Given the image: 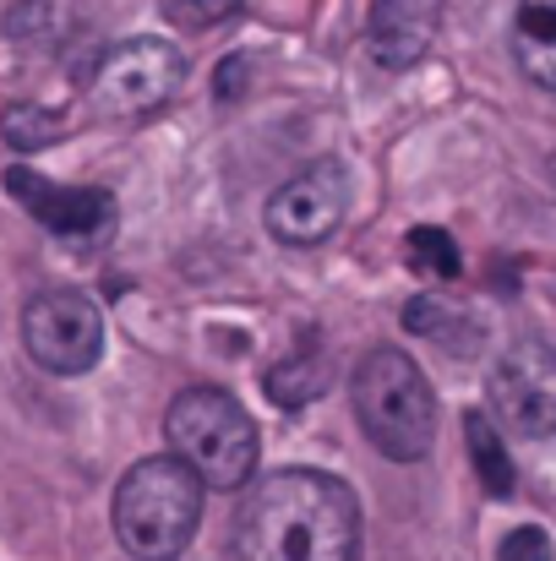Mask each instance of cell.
<instances>
[{
    "label": "cell",
    "mask_w": 556,
    "mask_h": 561,
    "mask_svg": "<svg viewBox=\"0 0 556 561\" xmlns=\"http://www.w3.org/2000/svg\"><path fill=\"white\" fill-rule=\"evenodd\" d=\"M552 535L541 529V524H524V529H513L508 540H502V551L497 561H552Z\"/></svg>",
    "instance_id": "18"
},
{
    "label": "cell",
    "mask_w": 556,
    "mask_h": 561,
    "mask_svg": "<svg viewBox=\"0 0 556 561\" xmlns=\"http://www.w3.org/2000/svg\"><path fill=\"white\" fill-rule=\"evenodd\" d=\"M513 55L530 82L556 93V0H519L513 16Z\"/></svg>",
    "instance_id": "11"
},
{
    "label": "cell",
    "mask_w": 556,
    "mask_h": 561,
    "mask_svg": "<svg viewBox=\"0 0 556 561\" xmlns=\"http://www.w3.org/2000/svg\"><path fill=\"white\" fill-rule=\"evenodd\" d=\"M159 11L185 27V33H202V27H213V22H224V16H235L240 11V0H159Z\"/></svg>",
    "instance_id": "17"
},
{
    "label": "cell",
    "mask_w": 556,
    "mask_h": 561,
    "mask_svg": "<svg viewBox=\"0 0 556 561\" xmlns=\"http://www.w3.org/2000/svg\"><path fill=\"white\" fill-rule=\"evenodd\" d=\"M355 491L322 469H279L257 480L229 529V561H355Z\"/></svg>",
    "instance_id": "1"
},
{
    "label": "cell",
    "mask_w": 556,
    "mask_h": 561,
    "mask_svg": "<svg viewBox=\"0 0 556 561\" xmlns=\"http://www.w3.org/2000/svg\"><path fill=\"white\" fill-rule=\"evenodd\" d=\"M185 82V55L170 38H126L93 71V110L99 115H148L170 104Z\"/></svg>",
    "instance_id": "6"
},
{
    "label": "cell",
    "mask_w": 556,
    "mask_h": 561,
    "mask_svg": "<svg viewBox=\"0 0 556 561\" xmlns=\"http://www.w3.org/2000/svg\"><path fill=\"white\" fill-rule=\"evenodd\" d=\"M240 77H246V55H229L224 71H218V82H213L218 99H235V93H240Z\"/></svg>",
    "instance_id": "19"
},
{
    "label": "cell",
    "mask_w": 556,
    "mask_h": 561,
    "mask_svg": "<svg viewBox=\"0 0 556 561\" xmlns=\"http://www.w3.org/2000/svg\"><path fill=\"white\" fill-rule=\"evenodd\" d=\"M436 27H442V0H376L366 22L371 60L387 71H409L425 60Z\"/></svg>",
    "instance_id": "10"
},
{
    "label": "cell",
    "mask_w": 556,
    "mask_h": 561,
    "mask_svg": "<svg viewBox=\"0 0 556 561\" xmlns=\"http://www.w3.org/2000/svg\"><path fill=\"white\" fill-rule=\"evenodd\" d=\"M355 420L371 436V447L393 463H420L436 436V398L425 371L404 350H371L350 376Z\"/></svg>",
    "instance_id": "3"
},
{
    "label": "cell",
    "mask_w": 556,
    "mask_h": 561,
    "mask_svg": "<svg viewBox=\"0 0 556 561\" xmlns=\"http://www.w3.org/2000/svg\"><path fill=\"white\" fill-rule=\"evenodd\" d=\"M262 387H268V398L279 403V409H300V403H311L322 387H328V360L322 355H284V360H273L268 376H262Z\"/></svg>",
    "instance_id": "13"
},
{
    "label": "cell",
    "mask_w": 556,
    "mask_h": 561,
    "mask_svg": "<svg viewBox=\"0 0 556 561\" xmlns=\"http://www.w3.org/2000/svg\"><path fill=\"white\" fill-rule=\"evenodd\" d=\"M404 256H409V267H415V273L458 278V245H453V234H447V229H436V224H420V229H409V245H404Z\"/></svg>",
    "instance_id": "15"
},
{
    "label": "cell",
    "mask_w": 556,
    "mask_h": 561,
    "mask_svg": "<svg viewBox=\"0 0 556 561\" xmlns=\"http://www.w3.org/2000/svg\"><path fill=\"white\" fill-rule=\"evenodd\" d=\"M350 207V175L339 159H317L300 175H290L284 186L268 196V234L279 245H322Z\"/></svg>",
    "instance_id": "8"
},
{
    "label": "cell",
    "mask_w": 556,
    "mask_h": 561,
    "mask_svg": "<svg viewBox=\"0 0 556 561\" xmlns=\"http://www.w3.org/2000/svg\"><path fill=\"white\" fill-rule=\"evenodd\" d=\"M0 131H5V142H11V148L33 153V148H49V142L66 131V115H60V110H49V104H11V110H5V121H0Z\"/></svg>",
    "instance_id": "14"
},
{
    "label": "cell",
    "mask_w": 556,
    "mask_h": 561,
    "mask_svg": "<svg viewBox=\"0 0 556 561\" xmlns=\"http://www.w3.org/2000/svg\"><path fill=\"white\" fill-rule=\"evenodd\" d=\"M464 442H469V463H475V474H480V491L497 496V502L513 496L519 474H513V458H508V447H502L497 420H491V414H469V420H464Z\"/></svg>",
    "instance_id": "12"
},
{
    "label": "cell",
    "mask_w": 556,
    "mask_h": 561,
    "mask_svg": "<svg viewBox=\"0 0 556 561\" xmlns=\"http://www.w3.org/2000/svg\"><path fill=\"white\" fill-rule=\"evenodd\" d=\"M404 328L409 333H420V339H436V344H453L458 350V339H453V328H464V333H480L458 306H447V300H431V295H420V300H409V311H404Z\"/></svg>",
    "instance_id": "16"
},
{
    "label": "cell",
    "mask_w": 556,
    "mask_h": 561,
    "mask_svg": "<svg viewBox=\"0 0 556 561\" xmlns=\"http://www.w3.org/2000/svg\"><path fill=\"white\" fill-rule=\"evenodd\" d=\"M5 191H11V202H22L60 240L99 245L115 229V196L99 186H55V181H44L33 170H5Z\"/></svg>",
    "instance_id": "9"
},
{
    "label": "cell",
    "mask_w": 556,
    "mask_h": 561,
    "mask_svg": "<svg viewBox=\"0 0 556 561\" xmlns=\"http://www.w3.org/2000/svg\"><path fill=\"white\" fill-rule=\"evenodd\" d=\"M22 344L49 376H82L104 355V317L82 289H44L22 311Z\"/></svg>",
    "instance_id": "5"
},
{
    "label": "cell",
    "mask_w": 556,
    "mask_h": 561,
    "mask_svg": "<svg viewBox=\"0 0 556 561\" xmlns=\"http://www.w3.org/2000/svg\"><path fill=\"white\" fill-rule=\"evenodd\" d=\"M202 496H207V485L175 453L132 463L126 480L115 485V540L137 561L185 557V546L202 524Z\"/></svg>",
    "instance_id": "2"
},
{
    "label": "cell",
    "mask_w": 556,
    "mask_h": 561,
    "mask_svg": "<svg viewBox=\"0 0 556 561\" xmlns=\"http://www.w3.org/2000/svg\"><path fill=\"white\" fill-rule=\"evenodd\" d=\"M164 436L170 453L191 463L196 480L213 491H246L257 474V420L218 387H185L164 414Z\"/></svg>",
    "instance_id": "4"
},
{
    "label": "cell",
    "mask_w": 556,
    "mask_h": 561,
    "mask_svg": "<svg viewBox=\"0 0 556 561\" xmlns=\"http://www.w3.org/2000/svg\"><path fill=\"white\" fill-rule=\"evenodd\" d=\"M491 420L513 436H556V350L541 339L513 344L491 371Z\"/></svg>",
    "instance_id": "7"
}]
</instances>
